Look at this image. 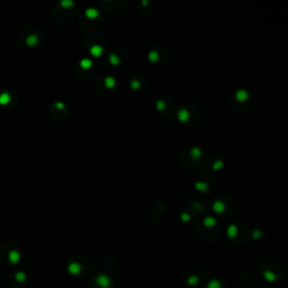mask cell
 <instances>
[{
	"label": "cell",
	"mask_w": 288,
	"mask_h": 288,
	"mask_svg": "<svg viewBox=\"0 0 288 288\" xmlns=\"http://www.w3.org/2000/svg\"><path fill=\"white\" fill-rule=\"evenodd\" d=\"M96 284L99 288H109L112 285V279L105 273H100L96 277Z\"/></svg>",
	"instance_id": "1"
},
{
	"label": "cell",
	"mask_w": 288,
	"mask_h": 288,
	"mask_svg": "<svg viewBox=\"0 0 288 288\" xmlns=\"http://www.w3.org/2000/svg\"><path fill=\"white\" fill-rule=\"evenodd\" d=\"M68 271H69V273L72 275V276H78V275L81 272V266H80V263H78V262H75V261L70 262L69 266H68Z\"/></svg>",
	"instance_id": "2"
},
{
	"label": "cell",
	"mask_w": 288,
	"mask_h": 288,
	"mask_svg": "<svg viewBox=\"0 0 288 288\" xmlns=\"http://www.w3.org/2000/svg\"><path fill=\"white\" fill-rule=\"evenodd\" d=\"M235 97H236V99L239 102H245L248 99V97H249V93L245 89H239L235 93Z\"/></svg>",
	"instance_id": "3"
},
{
	"label": "cell",
	"mask_w": 288,
	"mask_h": 288,
	"mask_svg": "<svg viewBox=\"0 0 288 288\" xmlns=\"http://www.w3.org/2000/svg\"><path fill=\"white\" fill-rule=\"evenodd\" d=\"M189 116H190V114L186 108H181L178 111V119L180 122H187L189 119Z\"/></svg>",
	"instance_id": "4"
},
{
	"label": "cell",
	"mask_w": 288,
	"mask_h": 288,
	"mask_svg": "<svg viewBox=\"0 0 288 288\" xmlns=\"http://www.w3.org/2000/svg\"><path fill=\"white\" fill-rule=\"evenodd\" d=\"M8 258H9L11 263H17L20 260V253L16 250H11L9 252V254H8Z\"/></svg>",
	"instance_id": "5"
},
{
	"label": "cell",
	"mask_w": 288,
	"mask_h": 288,
	"mask_svg": "<svg viewBox=\"0 0 288 288\" xmlns=\"http://www.w3.org/2000/svg\"><path fill=\"white\" fill-rule=\"evenodd\" d=\"M263 278L266 279L268 282H272V281L276 280L277 276H276V273H275L272 270H266V271L263 272Z\"/></svg>",
	"instance_id": "6"
},
{
	"label": "cell",
	"mask_w": 288,
	"mask_h": 288,
	"mask_svg": "<svg viewBox=\"0 0 288 288\" xmlns=\"http://www.w3.org/2000/svg\"><path fill=\"white\" fill-rule=\"evenodd\" d=\"M99 15V10L95 7H89L86 9V16L89 18H96Z\"/></svg>",
	"instance_id": "7"
},
{
	"label": "cell",
	"mask_w": 288,
	"mask_h": 288,
	"mask_svg": "<svg viewBox=\"0 0 288 288\" xmlns=\"http://www.w3.org/2000/svg\"><path fill=\"white\" fill-rule=\"evenodd\" d=\"M90 53L93 54V56H99L102 54V51H104V48H102L100 45H98V44H95L93 46L90 47Z\"/></svg>",
	"instance_id": "8"
},
{
	"label": "cell",
	"mask_w": 288,
	"mask_h": 288,
	"mask_svg": "<svg viewBox=\"0 0 288 288\" xmlns=\"http://www.w3.org/2000/svg\"><path fill=\"white\" fill-rule=\"evenodd\" d=\"M213 209L215 212H217V213H222L224 209H225V205L221 200H216V202L213 203Z\"/></svg>",
	"instance_id": "9"
},
{
	"label": "cell",
	"mask_w": 288,
	"mask_h": 288,
	"mask_svg": "<svg viewBox=\"0 0 288 288\" xmlns=\"http://www.w3.org/2000/svg\"><path fill=\"white\" fill-rule=\"evenodd\" d=\"M227 235H229V238H235L236 235H238V227L234 225V224H231L229 227H227Z\"/></svg>",
	"instance_id": "10"
},
{
	"label": "cell",
	"mask_w": 288,
	"mask_h": 288,
	"mask_svg": "<svg viewBox=\"0 0 288 288\" xmlns=\"http://www.w3.org/2000/svg\"><path fill=\"white\" fill-rule=\"evenodd\" d=\"M104 82H105V86H106L107 88H113V87L115 86V84H116V80H115V78L112 77V75H107V77L105 78Z\"/></svg>",
	"instance_id": "11"
},
{
	"label": "cell",
	"mask_w": 288,
	"mask_h": 288,
	"mask_svg": "<svg viewBox=\"0 0 288 288\" xmlns=\"http://www.w3.org/2000/svg\"><path fill=\"white\" fill-rule=\"evenodd\" d=\"M215 224H216V220L213 216H207L204 218V225L206 227H213Z\"/></svg>",
	"instance_id": "12"
},
{
	"label": "cell",
	"mask_w": 288,
	"mask_h": 288,
	"mask_svg": "<svg viewBox=\"0 0 288 288\" xmlns=\"http://www.w3.org/2000/svg\"><path fill=\"white\" fill-rule=\"evenodd\" d=\"M189 154H190L191 158L198 159V158H200V155H202V150L199 149V148H197V146H194V148H191Z\"/></svg>",
	"instance_id": "13"
},
{
	"label": "cell",
	"mask_w": 288,
	"mask_h": 288,
	"mask_svg": "<svg viewBox=\"0 0 288 288\" xmlns=\"http://www.w3.org/2000/svg\"><path fill=\"white\" fill-rule=\"evenodd\" d=\"M206 288H222V284H221V281L217 280V279H212V280H209V282L207 284Z\"/></svg>",
	"instance_id": "14"
},
{
	"label": "cell",
	"mask_w": 288,
	"mask_h": 288,
	"mask_svg": "<svg viewBox=\"0 0 288 288\" xmlns=\"http://www.w3.org/2000/svg\"><path fill=\"white\" fill-rule=\"evenodd\" d=\"M195 187H196V189H198L199 191H206L209 186H208V184H206V182L197 181V182H195Z\"/></svg>",
	"instance_id": "15"
},
{
	"label": "cell",
	"mask_w": 288,
	"mask_h": 288,
	"mask_svg": "<svg viewBox=\"0 0 288 288\" xmlns=\"http://www.w3.org/2000/svg\"><path fill=\"white\" fill-rule=\"evenodd\" d=\"M80 65H81L84 69H89V68H91V65H93V61H91L90 59H88V57H84V59H81V61H80Z\"/></svg>",
	"instance_id": "16"
},
{
	"label": "cell",
	"mask_w": 288,
	"mask_h": 288,
	"mask_svg": "<svg viewBox=\"0 0 288 288\" xmlns=\"http://www.w3.org/2000/svg\"><path fill=\"white\" fill-rule=\"evenodd\" d=\"M38 41V37L37 35H35V34H32V35H29L26 39V43H27L29 46H33V45H35L36 43H37Z\"/></svg>",
	"instance_id": "17"
},
{
	"label": "cell",
	"mask_w": 288,
	"mask_h": 288,
	"mask_svg": "<svg viewBox=\"0 0 288 288\" xmlns=\"http://www.w3.org/2000/svg\"><path fill=\"white\" fill-rule=\"evenodd\" d=\"M198 282H199V277L196 276V275H193V276H190L189 278L187 279V284L190 285V286H196Z\"/></svg>",
	"instance_id": "18"
},
{
	"label": "cell",
	"mask_w": 288,
	"mask_h": 288,
	"mask_svg": "<svg viewBox=\"0 0 288 288\" xmlns=\"http://www.w3.org/2000/svg\"><path fill=\"white\" fill-rule=\"evenodd\" d=\"M109 62L113 65H118L119 64V57L117 56V54H115V53H111L109 54Z\"/></svg>",
	"instance_id": "19"
},
{
	"label": "cell",
	"mask_w": 288,
	"mask_h": 288,
	"mask_svg": "<svg viewBox=\"0 0 288 288\" xmlns=\"http://www.w3.org/2000/svg\"><path fill=\"white\" fill-rule=\"evenodd\" d=\"M15 278H16V280H17L18 282H24V281L26 280V273L23 272V271H18V272H16Z\"/></svg>",
	"instance_id": "20"
},
{
	"label": "cell",
	"mask_w": 288,
	"mask_h": 288,
	"mask_svg": "<svg viewBox=\"0 0 288 288\" xmlns=\"http://www.w3.org/2000/svg\"><path fill=\"white\" fill-rule=\"evenodd\" d=\"M10 100V96L8 93H0V104H7Z\"/></svg>",
	"instance_id": "21"
},
{
	"label": "cell",
	"mask_w": 288,
	"mask_h": 288,
	"mask_svg": "<svg viewBox=\"0 0 288 288\" xmlns=\"http://www.w3.org/2000/svg\"><path fill=\"white\" fill-rule=\"evenodd\" d=\"M149 59L150 61H152V62H155V61H158L159 59V53L155 51V50H152V51H150L149 52Z\"/></svg>",
	"instance_id": "22"
},
{
	"label": "cell",
	"mask_w": 288,
	"mask_h": 288,
	"mask_svg": "<svg viewBox=\"0 0 288 288\" xmlns=\"http://www.w3.org/2000/svg\"><path fill=\"white\" fill-rule=\"evenodd\" d=\"M131 87L133 88V89H139L140 87H141V82H140L139 79H133L132 81H131Z\"/></svg>",
	"instance_id": "23"
},
{
	"label": "cell",
	"mask_w": 288,
	"mask_h": 288,
	"mask_svg": "<svg viewBox=\"0 0 288 288\" xmlns=\"http://www.w3.org/2000/svg\"><path fill=\"white\" fill-rule=\"evenodd\" d=\"M157 108H158L159 111H163L166 108V102L162 100V99H159L158 102H157Z\"/></svg>",
	"instance_id": "24"
},
{
	"label": "cell",
	"mask_w": 288,
	"mask_h": 288,
	"mask_svg": "<svg viewBox=\"0 0 288 288\" xmlns=\"http://www.w3.org/2000/svg\"><path fill=\"white\" fill-rule=\"evenodd\" d=\"M223 166H224V163H223V161H222V160H216V161L214 162L213 168L215 169V170H218V169L223 168Z\"/></svg>",
	"instance_id": "25"
},
{
	"label": "cell",
	"mask_w": 288,
	"mask_h": 288,
	"mask_svg": "<svg viewBox=\"0 0 288 288\" xmlns=\"http://www.w3.org/2000/svg\"><path fill=\"white\" fill-rule=\"evenodd\" d=\"M261 236H262V232H261L260 230H253L252 231V238L253 239L258 240V239H260Z\"/></svg>",
	"instance_id": "26"
},
{
	"label": "cell",
	"mask_w": 288,
	"mask_h": 288,
	"mask_svg": "<svg viewBox=\"0 0 288 288\" xmlns=\"http://www.w3.org/2000/svg\"><path fill=\"white\" fill-rule=\"evenodd\" d=\"M61 5H62L63 7H71V6L75 5V2H73L72 0H62V1H61Z\"/></svg>",
	"instance_id": "27"
},
{
	"label": "cell",
	"mask_w": 288,
	"mask_h": 288,
	"mask_svg": "<svg viewBox=\"0 0 288 288\" xmlns=\"http://www.w3.org/2000/svg\"><path fill=\"white\" fill-rule=\"evenodd\" d=\"M180 218H181V221H184V222H188L189 220H190V215L186 212H184V213L180 215Z\"/></svg>",
	"instance_id": "28"
},
{
	"label": "cell",
	"mask_w": 288,
	"mask_h": 288,
	"mask_svg": "<svg viewBox=\"0 0 288 288\" xmlns=\"http://www.w3.org/2000/svg\"><path fill=\"white\" fill-rule=\"evenodd\" d=\"M55 106L57 107V108H60V109H62V108H64V104L63 102H57L55 104Z\"/></svg>",
	"instance_id": "29"
},
{
	"label": "cell",
	"mask_w": 288,
	"mask_h": 288,
	"mask_svg": "<svg viewBox=\"0 0 288 288\" xmlns=\"http://www.w3.org/2000/svg\"><path fill=\"white\" fill-rule=\"evenodd\" d=\"M142 5H148V1H146V0H143V1H142Z\"/></svg>",
	"instance_id": "30"
}]
</instances>
